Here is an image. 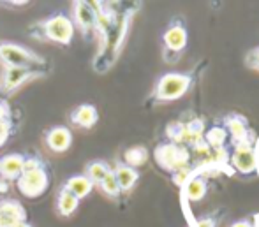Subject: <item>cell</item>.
I'll return each instance as SVG.
<instances>
[{
    "mask_svg": "<svg viewBox=\"0 0 259 227\" xmlns=\"http://www.w3.org/2000/svg\"><path fill=\"white\" fill-rule=\"evenodd\" d=\"M194 72H166L159 76L150 94L152 104H167L182 99L194 86Z\"/></svg>",
    "mask_w": 259,
    "mask_h": 227,
    "instance_id": "1",
    "label": "cell"
},
{
    "mask_svg": "<svg viewBox=\"0 0 259 227\" xmlns=\"http://www.w3.org/2000/svg\"><path fill=\"white\" fill-rule=\"evenodd\" d=\"M162 60L166 64H177L189 44V28L182 16H173L164 27L162 35Z\"/></svg>",
    "mask_w": 259,
    "mask_h": 227,
    "instance_id": "2",
    "label": "cell"
},
{
    "mask_svg": "<svg viewBox=\"0 0 259 227\" xmlns=\"http://www.w3.org/2000/svg\"><path fill=\"white\" fill-rule=\"evenodd\" d=\"M48 173L45 164L35 157H25L23 173L16 180L18 190L27 197H39L48 189Z\"/></svg>",
    "mask_w": 259,
    "mask_h": 227,
    "instance_id": "3",
    "label": "cell"
},
{
    "mask_svg": "<svg viewBox=\"0 0 259 227\" xmlns=\"http://www.w3.org/2000/svg\"><path fill=\"white\" fill-rule=\"evenodd\" d=\"M154 159L160 169L171 174L180 167L191 164V152L185 145H175V143L164 141L155 146Z\"/></svg>",
    "mask_w": 259,
    "mask_h": 227,
    "instance_id": "4",
    "label": "cell"
},
{
    "mask_svg": "<svg viewBox=\"0 0 259 227\" xmlns=\"http://www.w3.org/2000/svg\"><path fill=\"white\" fill-rule=\"evenodd\" d=\"M228 166L231 167V171H236L242 176H250V174L256 173L257 155L256 146H254V138L233 145V150L228 159Z\"/></svg>",
    "mask_w": 259,
    "mask_h": 227,
    "instance_id": "5",
    "label": "cell"
},
{
    "mask_svg": "<svg viewBox=\"0 0 259 227\" xmlns=\"http://www.w3.org/2000/svg\"><path fill=\"white\" fill-rule=\"evenodd\" d=\"M42 37L52 42H58L62 46H69L74 37V23L65 14H55L46 21L39 23Z\"/></svg>",
    "mask_w": 259,
    "mask_h": 227,
    "instance_id": "6",
    "label": "cell"
},
{
    "mask_svg": "<svg viewBox=\"0 0 259 227\" xmlns=\"http://www.w3.org/2000/svg\"><path fill=\"white\" fill-rule=\"evenodd\" d=\"M0 62L6 67H28L42 64V57L35 51L14 42H0Z\"/></svg>",
    "mask_w": 259,
    "mask_h": 227,
    "instance_id": "7",
    "label": "cell"
},
{
    "mask_svg": "<svg viewBox=\"0 0 259 227\" xmlns=\"http://www.w3.org/2000/svg\"><path fill=\"white\" fill-rule=\"evenodd\" d=\"M221 125L228 132V138L231 139L233 145L252 139V130H250L249 120L242 113H228L226 116H222Z\"/></svg>",
    "mask_w": 259,
    "mask_h": 227,
    "instance_id": "8",
    "label": "cell"
},
{
    "mask_svg": "<svg viewBox=\"0 0 259 227\" xmlns=\"http://www.w3.org/2000/svg\"><path fill=\"white\" fill-rule=\"evenodd\" d=\"M37 71H32L28 67H6L2 74V81H0V90L11 94V92L18 90L20 86H23L25 83L37 78Z\"/></svg>",
    "mask_w": 259,
    "mask_h": 227,
    "instance_id": "9",
    "label": "cell"
},
{
    "mask_svg": "<svg viewBox=\"0 0 259 227\" xmlns=\"http://www.w3.org/2000/svg\"><path fill=\"white\" fill-rule=\"evenodd\" d=\"M72 23L81 30V34L85 37H90V35L96 32L97 28V13L94 11V7L87 2H74V7H72Z\"/></svg>",
    "mask_w": 259,
    "mask_h": 227,
    "instance_id": "10",
    "label": "cell"
},
{
    "mask_svg": "<svg viewBox=\"0 0 259 227\" xmlns=\"http://www.w3.org/2000/svg\"><path fill=\"white\" fill-rule=\"evenodd\" d=\"M23 220H27V211L18 201H0V227H14Z\"/></svg>",
    "mask_w": 259,
    "mask_h": 227,
    "instance_id": "11",
    "label": "cell"
},
{
    "mask_svg": "<svg viewBox=\"0 0 259 227\" xmlns=\"http://www.w3.org/2000/svg\"><path fill=\"white\" fill-rule=\"evenodd\" d=\"M208 189H210L208 178L205 174L196 173V169H194V174L184 183V197L189 203H199V201L205 199Z\"/></svg>",
    "mask_w": 259,
    "mask_h": 227,
    "instance_id": "12",
    "label": "cell"
},
{
    "mask_svg": "<svg viewBox=\"0 0 259 227\" xmlns=\"http://www.w3.org/2000/svg\"><path fill=\"white\" fill-rule=\"evenodd\" d=\"M46 145H48L50 150L57 153H64L71 148L72 145V134L71 130L65 125H57L53 129H50L46 132Z\"/></svg>",
    "mask_w": 259,
    "mask_h": 227,
    "instance_id": "13",
    "label": "cell"
},
{
    "mask_svg": "<svg viewBox=\"0 0 259 227\" xmlns=\"http://www.w3.org/2000/svg\"><path fill=\"white\" fill-rule=\"evenodd\" d=\"M23 166H25L23 153H9L4 159H0V176L6 181L18 180L20 174L23 173Z\"/></svg>",
    "mask_w": 259,
    "mask_h": 227,
    "instance_id": "14",
    "label": "cell"
},
{
    "mask_svg": "<svg viewBox=\"0 0 259 227\" xmlns=\"http://www.w3.org/2000/svg\"><path fill=\"white\" fill-rule=\"evenodd\" d=\"M97 120H99V113H97L96 106L92 104H79L71 113V122L81 129H92L97 123Z\"/></svg>",
    "mask_w": 259,
    "mask_h": 227,
    "instance_id": "15",
    "label": "cell"
},
{
    "mask_svg": "<svg viewBox=\"0 0 259 227\" xmlns=\"http://www.w3.org/2000/svg\"><path fill=\"white\" fill-rule=\"evenodd\" d=\"M113 173H115V178H116V181H118V187H120L122 192H131V190L136 187L138 180H140V173H138V169L125 166L123 162L116 164L115 169H113Z\"/></svg>",
    "mask_w": 259,
    "mask_h": 227,
    "instance_id": "16",
    "label": "cell"
},
{
    "mask_svg": "<svg viewBox=\"0 0 259 227\" xmlns=\"http://www.w3.org/2000/svg\"><path fill=\"white\" fill-rule=\"evenodd\" d=\"M62 189L71 192L72 196L78 197V199H83V197H87L94 190V183L90 181L85 174H76V176L67 178V181L64 183Z\"/></svg>",
    "mask_w": 259,
    "mask_h": 227,
    "instance_id": "17",
    "label": "cell"
},
{
    "mask_svg": "<svg viewBox=\"0 0 259 227\" xmlns=\"http://www.w3.org/2000/svg\"><path fill=\"white\" fill-rule=\"evenodd\" d=\"M184 123H185V146H187V148L205 138L206 125L203 118L192 116V118H189V120H184Z\"/></svg>",
    "mask_w": 259,
    "mask_h": 227,
    "instance_id": "18",
    "label": "cell"
},
{
    "mask_svg": "<svg viewBox=\"0 0 259 227\" xmlns=\"http://www.w3.org/2000/svg\"><path fill=\"white\" fill-rule=\"evenodd\" d=\"M148 148L143 145H136V146H131V148H127L125 152H123V164L129 167H134V169H138V167L145 166L148 160Z\"/></svg>",
    "mask_w": 259,
    "mask_h": 227,
    "instance_id": "19",
    "label": "cell"
},
{
    "mask_svg": "<svg viewBox=\"0 0 259 227\" xmlns=\"http://www.w3.org/2000/svg\"><path fill=\"white\" fill-rule=\"evenodd\" d=\"M205 141H206V145L210 146L211 152H215V150H221V148H226L228 132H226L224 127H222L221 123H217V125L210 127V129L205 132Z\"/></svg>",
    "mask_w": 259,
    "mask_h": 227,
    "instance_id": "20",
    "label": "cell"
},
{
    "mask_svg": "<svg viewBox=\"0 0 259 227\" xmlns=\"http://www.w3.org/2000/svg\"><path fill=\"white\" fill-rule=\"evenodd\" d=\"M79 206V199L74 197L71 192H67L65 189H60V194H58V199H57V208H58V213L62 217H69L72 215Z\"/></svg>",
    "mask_w": 259,
    "mask_h": 227,
    "instance_id": "21",
    "label": "cell"
},
{
    "mask_svg": "<svg viewBox=\"0 0 259 227\" xmlns=\"http://www.w3.org/2000/svg\"><path fill=\"white\" fill-rule=\"evenodd\" d=\"M109 173H111V167H109L106 162H103V160H94V162H89L87 164V169H85V176L89 178L94 185H99V183L103 181Z\"/></svg>",
    "mask_w": 259,
    "mask_h": 227,
    "instance_id": "22",
    "label": "cell"
},
{
    "mask_svg": "<svg viewBox=\"0 0 259 227\" xmlns=\"http://www.w3.org/2000/svg\"><path fill=\"white\" fill-rule=\"evenodd\" d=\"M166 141L175 145H185V123L184 120H175L166 125Z\"/></svg>",
    "mask_w": 259,
    "mask_h": 227,
    "instance_id": "23",
    "label": "cell"
},
{
    "mask_svg": "<svg viewBox=\"0 0 259 227\" xmlns=\"http://www.w3.org/2000/svg\"><path fill=\"white\" fill-rule=\"evenodd\" d=\"M99 189H101V192H103L104 196H108V197H118L120 194H122V190H120L118 181H116L113 169H111V173H109L108 176H106L104 180L99 183Z\"/></svg>",
    "mask_w": 259,
    "mask_h": 227,
    "instance_id": "24",
    "label": "cell"
},
{
    "mask_svg": "<svg viewBox=\"0 0 259 227\" xmlns=\"http://www.w3.org/2000/svg\"><path fill=\"white\" fill-rule=\"evenodd\" d=\"M222 213H224V210H215L210 211V213H205L203 217L194 218L191 227H217L219 222L222 220Z\"/></svg>",
    "mask_w": 259,
    "mask_h": 227,
    "instance_id": "25",
    "label": "cell"
},
{
    "mask_svg": "<svg viewBox=\"0 0 259 227\" xmlns=\"http://www.w3.org/2000/svg\"><path fill=\"white\" fill-rule=\"evenodd\" d=\"M243 65H245L249 71H254L259 74V44L250 48L249 51L243 57Z\"/></svg>",
    "mask_w": 259,
    "mask_h": 227,
    "instance_id": "26",
    "label": "cell"
},
{
    "mask_svg": "<svg viewBox=\"0 0 259 227\" xmlns=\"http://www.w3.org/2000/svg\"><path fill=\"white\" fill-rule=\"evenodd\" d=\"M11 134V120L9 118H0V146L7 141Z\"/></svg>",
    "mask_w": 259,
    "mask_h": 227,
    "instance_id": "27",
    "label": "cell"
},
{
    "mask_svg": "<svg viewBox=\"0 0 259 227\" xmlns=\"http://www.w3.org/2000/svg\"><path fill=\"white\" fill-rule=\"evenodd\" d=\"M257 224V215H252V217H243L235 220L229 227H256Z\"/></svg>",
    "mask_w": 259,
    "mask_h": 227,
    "instance_id": "28",
    "label": "cell"
},
{
    "mask_svg": "<svg viewBox=\"0 0 259 227\" xmlns=\"http://www.w3.org/2000/svg\"><path fill=\"white\" fill-rule=\"evenodd\" d=\"M0 192H7V181L0 180Z\"/></svg>",
    "mask_w": 259,
    "mask_h": 227,
    "instance_id": "29",
    "label": "cell"
},
{
    "mask_svg": "<svg viewBox=\"0 0 259 227\" xmlns=\"http://www.w3.org/2000/svg\"><path fill=\"white\" fill-rule=\"evenodd\" d=\"M14 227H32L30 224H28V222L27 220H23V222H18V224L16 225H14Z\"/></svg>",
    "mask_w": 259,
    "mask_h": 227,
    "instance_id": "30",
    "label": "cell"
},
{
    "mask_svg": "<svg viewBox=\"0 0 259 227\" xmlns=\"http://www.w3.org/2000/svg\"><path fill=\"white\" fill-rule=\"evenodd\" d=\"M256 227H259V217H257V224H256Z\"/></svg>",
    "mask_w": 259,
    "mask_h": 227,
    "instance_id": "31",
    "label": "cell"
}]
</instances>
